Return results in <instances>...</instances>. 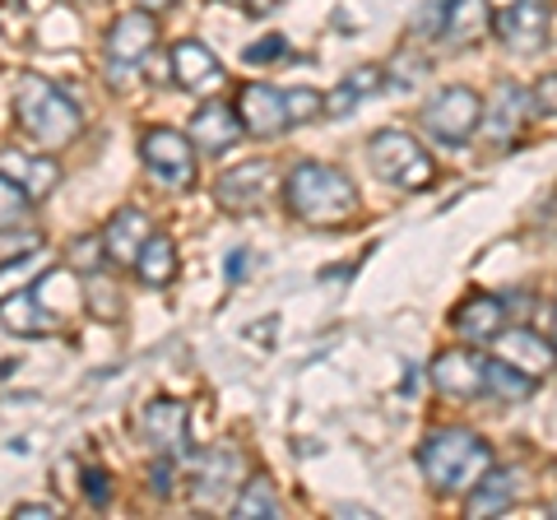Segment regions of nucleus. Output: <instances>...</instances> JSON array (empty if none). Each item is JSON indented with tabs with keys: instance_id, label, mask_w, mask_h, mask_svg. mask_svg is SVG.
<instances>
[{
	"instance_id": "f257e3e1",
	"label": "nucleus",
	"mask_w": 557,
	"mask_h": 520,
	"mask_svg": "<svg viewBox=\"0 0 557 520\" xmlns=\"http://www.w3.org/2000/svg\"><path fill=\"white\" fill-rule=\"evenodd\" d=\"M418 470L442 497H465L493 470V446L469 428H432L418 442Z\"/></svg>"
},
{
	"instance_id": "f03ea898",
	"label": "nucleus",
	"mask_w": 557,
	"mask_h": 520,
	"mask_svg": "<svg viewBox=\"0 0 557 520\" xmlns=\"http://www.w3.org/2000/svg\"><path fill=\"white\" fill-rule=\"evenodd\" d=\"M284 205L293 219L311 223V228H339L358 214V190L330 163H298L284 177Z\"/></svg>"
},
{
	"instance_id": "7ed1b4c3",
	"label": "nucleus",
	"mask_w": 557,
	"mask_h": 520,
	"mask_svg": "<svg viewBox=\"0 0 557 520\" xmlns=\"http://www.w3.org/2000/svg\"><path fill=\"white\" fill-rule=\"evenodd\" d=\"M14 121H20V131L42 149L75 145L84 131V112L70 102V94H61L57 84H47L42 75L20 79V89H14Z\"/></svg>"
},
{
	"instance_id": "20e7f679",
	"label": "nucleus",
	"mask_w": 557,
	"mask_h": 520,
	"mask_svg": "<svg viewBox=\"0 0 557 520\" xmlns=\"http://www.w3.org/2000/svg\"><path fill=\"white\" fill-rule=\"evenodd\" d=\"M418 126H423V135L432 145L442 149H460L479 135L483 126V98L474 89H465V84H450V89H437L423 112H418Z\"/></svg>"
},
{
	"instance_id": "39448f33",
	"label": "nucleus",
	"mask_w": 557,
	"mask_h": 520,
	"mask_svg": "<svg viewBox=\"0 0 557 520\" xmlns=\"http://www.w3.org/2000/svg\"><path fill=\"white\" fill-rule=\"evenodd\" d=\"M368 163L386 186L395 190H423L432 177H437V163L432 153L413 140L409 131H376L368 145Z\"/></svg>"
},
{
	"instance_id": "423d86ee",
	"label": "nucleus",
	"mask_w": 557,
	"mask_h": 520,
	"mask_svg": "<svg viewBox=\"0 0 557 520\" xmlns=\"http://www.w3.org/2000/svg\"><path fill=\"white\" fill-rule=\"evenodd\" d=\"M493 33L511 57H534L548 47L553 33V0H511L507 10L493 14Z\"/></svg>"
},
{
	"instance_id": "0eeeda50",
	"label": "nucleus",
	"mask_w": 557,
	"mask_h": 520,
	"mask_svg": "<svg viewBox=\"0 0 557 520\" xmlns=\"http://www.w3.org/2000/svg\"><path fill=\"white\" fill-rule=\"evenodd\" d=\"M139 159H145V168L153 172V182H163L172 190H186L196 182V140H186V135L168 131V126L145 131Z\"/></svg>"
},
{
	"instance_id": "6e6552de",
	"label": "nucleus",
	"mask_w": 557,
	"mask_h": 520,
	"mask_svg": "<svg viewBox=\"0 0 557 520\" xmlns=\"http://www.w3.org/2000/svg\"><path fill=\"white\" fill-rule=\"evenodd\" d=\"M530 116H539L530 89H520V84H497L493 102H483V126L479 131H483L487 145L507 149V145L520 140V131L530 126Z\"/></svg>"
},
{
	"instance_id": "1a4fd4ad",
	"label": "nucleus",
	"mask_w": 557,
	"mask_h": 520,
	"mask_svg": "<svg viewBox=\"0 0 557 520\" xmlns=\"http://www.w3.org/2000/svg\"><path fill=\"white\" fill-rule=\"evenodd\" d=\"M274 182H278V168L270 159H251L233 172H223L219 186H214V200H219V210H228V214H251L265 205Z\"/></svg>"
},
{
	"instance_id": "9d476101",
	"label": "nucleus",
	"mask_w": 557,
	"mask_h": 520,
	"mask_svg": "<svg viewBox=\"0 0 557 520\" xmlns=\"http://www.w3.org/2000/svg\"><path fill=\"white\" fill-rule=\"evenodd\" d=\"M432 386L450 400H479L487 395V362L469 349H446L432 358Z\"/></svg>"
},
{
	"instance_id": "9b49d317",
	"label": "nucleus",
	"mask_w": 557,
	"mask_h": 520,
	"mask_svg": "<svg viewBox=\"0 0 557 520\" xmlns=\"http://www.w3.org/2000/svg\"><path fill=\"white\" fill-rule=\"evenodd\" d=\"M511 317V307L507 298H497V293H474V298H465L456 307V335L469 344V349H483V344H493L502 331H507V321Z\"/></svg>"
},
{
	"instance_id": "f8f14e48",
	"label": "nucleus",
	"mask_w": 557,
	"mask_h": 520,
	"mask_svg": "<svg viewBox=\"0 0 557 520\" xmlns=\"http://www.w3.org/2000/svg\"><path fill=\"white\" fill-rule=\"evenodd\" d=\"M233 108H237V116H242V126H247V135H260V140L293 126L288 102H284V94H278L274 84H242Z\"/></svg>"
},
{
	"instance_id": "ddd939ff",
	"label": "nucleus",
	"mask_w": 557,
	"mask_h": 520,
	"mask_svg": "<svg viewBox=\"0 0 557 520\" xmlns=\"http://www.w3.org/2000/svg\"><path fill=\"white\" fill-rule=\"evenodd\" d=\"M242 474H247V460L233 446H214L196 474V507H223L228 493L242 488Z\"/></svg>"
},
{
	"instance_id": "4468645a",
	"label": "nucleus",
	"mask_w": 557,
	"mask_h": 520,
	"mask_svg": "<svg viewBox=\"0 0 557 520\" xmlns=\"http://www.w3.org/2000/svg\"><path fill=\"white\" fill-rule=\"evenodd\" d=\"M493 354H497L502 362H511V368L530 372V376H544L548 368H557L553 339H544L539 331H530V325H507V331L493 339Z\"/></svg>"
},
{
	"instance_id": "2eb2a0df",
	"label": "nucleus",
	"mask_w": 557,
	"mask_h": 520,
	"mask_svg": "<svg viewBox=\"0 0 557 520\" xmlns=\"http://www.w3.org/2000/svg\"><path fill=\"white\" fill-rule=\"evenodd\" d=\"M168 61H172V79H177L182 89H190V94H214L219 84H223L219 57L205 42H196V38L172 42V57Z\"/></svg>"
},
{
	"instance_id": "dca6fc26",
	"label": "nucleus",
	"mask_w": 557,
	"mask_h": 520,
	"mask_svg": "<svg viewBox=\"0 0 557 520\" xmlns=\"http://www.w3.org/2000/svg\"><path fill=\"white\" fill-rule=\"evenodd\" d=\"M149 237H153V223L145 210H121L108 219V228H102V256L121 270H135V260L145 251Z\"/></svg>"
},
{
	"instance_id": "f3484780",
	"label": "nucleus",
	"mask_w": 557,
	"mask_h": 520,
	"mask_svg": "<svg viewBox=\"0 0 557 520\" xmlns=\"http://www.w3.org/2000/svg\"><path fill=\"white\" fill-rule=\"evenodd\" d=\"M186 423H190V413L182 400H149L145 413H139V432H145V442L159 450V456H182Z\"/></svg>"
},
{
	"instance_id": "a211bd4d",
	"label": "nucleus",
	"mask_w": 557,
	"mask_h": 520,
	"mask_svg": "<svg viewBox=\"0 0 557 520\" xmlns=\"http://www.w3.org/2000/svg\"><path fill=\"white\" fill-rule=\"evenodd\" d=\"M159 47V20H153V10H126L121 20L112 24V33H108V57L112 61H145L149 51Z\"/></svg>"
},
{
	"instance_id": "6ab92c4d",
	"label": "nucleus",
	"mask_w": 557,
	"mask_h": 520,
	"mask_svg": "<svg viewBox=\"0 0 557 520\" xmlns=\"http://www.w3.org/2000/svg\"><path fill=\"white\" fill-rule=\"evenodd\" d=\"M0 172H5L10 182H20V186H24V196H28L33 205L47 200L51 190H57V182H61V168H57V159H47V153L0 149Z\"/></svg>"
},
{
	"instance_id": "aec40b11",
	"label": "nucleus",
	"mask_w": 557,
	"mask_h": 520,
	"mask_svg": "<svg viewBox=\"0 0 557 520\" xmlns=\"http://www.w3.org/2000/svg\"><path fill=\"white\" fill-rule=\"evenodd\" d=\"M242 116L237 108H228V102H205V108L190 116V140H196V149L205 153H223V149H233L242 140Z\"/></svg>"
},
{
	"instance_id": "412c9836",
	"label": "nucleus",
	"mask_w": 557,
	"mask_h": 520,
	"mask_svg": "<svg viewBox=\"0 0 557 520\" xmlns=\"http://www.w3.org/2000/svg\"><path fill=\"white\" fill-rule=\"evenodd\" d=\"M520 502V479H516V470H487L474 488L465 493V516H474V520H483V516H502V511H511Z\"/></svg>"
},
{
	"instance_id": "4be33fe9",
	"label": "nucleus",
	"mask_w": 557,
	"mask_h": 520,
	"mask_svg": "<svg viewBox=\"0 0 557 520\" xmlns=\"http://www.w3.org/2000/svg\"><path fill=\"white\" fill-rule=\"evenodd\" d=\"M135 280L145 288H168L172 280H177V247H172V237L153 233L145 242V251H139V260H135Z\"/></svg>"
},
{
	"instance_id": "5701e85b",
	"label": "nucleus",
	"mask_w": 557,
	"mask_h": 520,
	"mask_svg": "<svg viewBox=\"0 0 557 520\" xmlns=\"http://www.w3.org/2000/svg\"><path fill=\"white\" fill-rule=\"evenodd\" d=\"M0 321L10 325V335H28V339L51 331V311L38 302V293H10L0 302Z\"/></svg>"
},
{
	"instance_id": "b1692460",
	"label": "nucleus",
	"mask_w": 557,
	"mask_h": 520,
	"mask_svg": "<svg viewBox=\"0 0 557 520\" xmlns=\"http://www.w3.org/2000/svg\"><path fill=\"white\" fill-rule=\"evenodd\" d=\"M381 84H386V75H381L376 65H362V71L344 75V79L335 84V89L325 94V112H330V116H348V112H354L362 98H368V94H376Z\"/></svg>"
},
{
	"instance_id": "393cba45",
	"label": "nucleus",
	"mask_w": 557,
	"mask_h": 520,
	"mask_svg": "<svg viewBox=\"0 0 557 520\" xmlns=\"http://www.w3.org/2000/svg\"><path fill=\"white\" fill-rule=\"evenodd\" d=\"M534 386H539V376L520 372V368H511V362H502V358H487V395H493V400L525 405L534 395Z\"/></svg>"
},
{
	"instance_id": "a878e982",
	"label": "nucleus",
	"mask_w": 557,
	"mask_h": 520,
	"mask_svg": "<svg viewBox=\"0 0 557 520\" xmlns=\"http://www.w3.org/2000/svg\"><path fill=\"white\" fill-rule=\"evenodd\" d=\"M84 302H89V311L98 321H121L126 317V302H121V288L108 280L102 270H84Z\"/></svg>"
},
{
	"instance_id": "bb28decb",
	"label": "nucleus",
	"mask_w": 557,
	"mask_h": 520,
	"mask_svg": "<svg viewBox=\"0 0 557 520\" xmlns=\"http://www.w3.org/2000/svg\"><path fill=\"white\" fill-rule=\"evenodd\" d=\"M487 28V0H446V38L474 42Z\"/></svg>"
},
{
	"instance_id": "cd10ccee",
	"label": "nucleus",
	"mask_w": 557,
	"mask_h": 520,
	"mask_svg": "<svg viewBox=\"0 0 557 520\" xmlns=\"http://www.w3.org/2000/svg\"><path fill=\"white\" fill-rule=\"evenodd\" d=\"M233 516L242 520H274L278 516V493L270 479H247L237 488V502H233Z\"/></svg>"
},
{
	"instance_id": "c85d7f7f",
	"label": "nucleus",
	"mask_w": 557,
	"mask_h": 520,
	"mask_svg": "<svg viewBox=\"0 0 557 520\" xmlns=\"http://www.w3.org/2000/svg\"><path fill=\"white\" fill-rule=\"evenodd\" d=\"M42 270H47V251H42V247H33V251H24V256L5 260V265H0V302H5L10 293H24Z\"/></svg>"
},
{
	"instance_id": "c756f323",
	"label": "nucleus",
	"mask_w": 557,
	"mask_h": 520,
	"mask_svg": "<svg viewBox=\"0 0 557 520\" xmlns=\"http://www.w3.org/2000/svg\"><path fill=\"white\" fill-rule=\"evenodd\" d=\"M28 196H24V186L20 182H10L5 172H0V233H10V228H20L24 214H28Z\"/></svg>"
},
{
	"instance_id": "7c9ffc66",
	"label": "nucleus",
	"mask_w": 557,
	"mask_h": 520,
	"mask_svg": "<svg viewBox=\"0 0 557 520\" xmlns=\"http://www.w3.org/2000/svg\"><path fill=\"white\" fill-rule=\"evenodd\" d=\"M284 102H288L293 126H302V121H311L317 112H325V98H321L317 89H284Z\"/></svg>"
},
{
	"instance_id": "2f4dec72",
	"label": "nucleus",
	"mask_w": 557,
	"mask_h": 520,
	"mask_svg": "<svg viewBox=\"0 0 557 520\" xmlns=\"http://www.w3.org/2000/svg\"><path fill=\"white\" fill-rule=\"evenodd\" d=\"M530 98H534V112H539V116H557V71L539 75V84L530 89Z\"/></svg>"
},
{
	"instance_id": "473e14b6",
	"label": "nucleus",
	"mask_w": 557,
	"mask_h": 520,
	"mask_svg": "<svg viewBox=\"0 0 557 520\" xmlns=\"http://www.w3.org/2000/svg\"><path fill=\"white\" fill-rule=\"evenodd\" d=\"M149 488L159 497H172V488H177V465H172V456H159L149 465Z\"/></svg>"
},
{
	"instance_id": "72a5a7b5",
	"label": "nucleus",
	"mask_w": 557,
	"mask_h": 520,
	"mask_svg": "<svg viewBox=\"0 0 557 520\" xmlns=\"http://www.w3.org/2000/svg\"><path fill=\"white\" fill-rule=\"evenodd\" d=\"M84 497H89L94 507H108V502H112V483H108V474H102V470H84Z\"/></svg>"
},
{
	"instance_id": "f704fd0d",
	"label": "nucleus",
	"mask_w": 557,
	"mask_h": 520,
	"mask_svg": "<svg viewBox=\"0 0 557 520\" xmlns=\"http://www.w3.org/2000/svg\"><path fill=\"white\" fill-rule=\"evenodd\" d=\"M265 57H284V38H265V42H256V47H247V61H265Z\"/></svg>"
},
{
	"instance_id": "c9c22d12",
	"label": "nucleus",
	"mask_w": 557,
	"mask_h": 520,
	"mask_svg": "<svg viewBox=\"0 0 557 520\" xmlns=\"http://www.w3.org/2000/svg\"><path fill=\"white\" fill-rule=\"evenodd\" d=\"M14 516H24V520H51V516H61V511L57 507H42V502H20Z\"/></svg>"
},
{
	"instance_id": "e433bc0d",
	"label": "nucleus",
	"mask_w": 557,
	"mask_h": 520,
	"mask_svg": "<svg viewBox=\"0 0 557 520\" xmlns=\"http://www.w3.org/2000/svg\"><path fill=\"white\" fill-rule=\"evenodd\" d=\"M247 256H251V251H228V284H237L242 274L251 270V260H247Z\"/></svg>"
},
{
	"instance_id": "4c0bfd02",
	"label": "nucleus",
	"mask_w": 557,
	"mask_h": 520,
	"mask_svg": "<svg viewBox=\"0 0 557 520\" xmlns=\"http://www.w3.org/2000/svg\"><path fill=\"white\" fill-rule=\"evenodd\" d=\"M278 5V0H242V10H247V14H270Z\"/></svg>"
},
{
	"instance_id": "58836bf2",
	"label": "nucleus",
	"mask_w": 557,
	"mask_h": 520,
	"mask_svg": "<svg viewBox=\"0 0 557 520\" xmlns=\"http://www.w3.org/2000/svg\"><path fill=\"white\" fill-rule=\"evenodd\" d=\"M135 5H139V10H168L172 0H135Z\"/></svg>"
},
{
	"instance_id": "ea45409f",
	"label": "nucleus",
	"mask_w": 557,
	"mask_h": 520,
	"mask_svg": "<svg viewBox=\"0 0 557 520\" xmlns=\"http://www.w3.org/2000/svg\"><path fill=\"white\" fill-rule=\"evenodd\" d=\"M553 349H557V307H553Z\"/></svg>"
},
{
	"instance_id": "a19ab883",
	"label": "nucleus",
	"mask_w": 557,
	"mask_h": 520,
	"mask_svg": "<svg viewBox=\"0 0 557 520\" xmlns=\"http://www.w3.org/2000/svg\"><path fill=\"white\" fill-rule=\"evenodd\" d=\"M553 516H557V502H553Z\"/></svg>"
},
{
	"instance_id": "79ce46f5",
	"label": "nucleus",
	"mask_w": 557,
	"mask_h": 520,
	"mask_svg": "<svg viewBox=\"0 0 557 520\" xmlns=\"http://www.w3.org/2000/svg\"><path fill=\"white\" fill-rule=\"evenodd\" d=\"M237 5H242V0H237Z\"/></svg>"
}]
</instances>
